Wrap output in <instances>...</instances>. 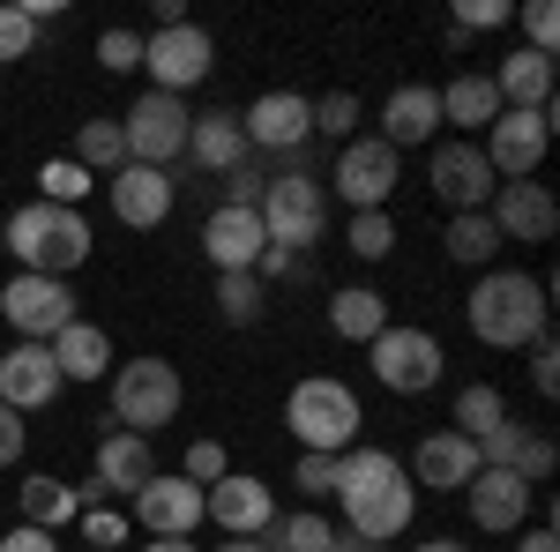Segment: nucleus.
Listing matches in <instances>:
<instances>
[{
    "label": "nucleus",
    "instance_id": "1",
    "mask_svg": "<svg viewBox=\"0 0 560 552\" xmlns=\"http://www.w3.org/2000/svg\"><path fill=\"white\" fill-rule=\"evenodd\" d=\"M337 508H345L351 538H366V545L382 552L388 538L411 530L419 485L404 478V463H396L388 448H345V456H337Z\"/></svg>",
    "mask_w": 560,
    "mask_h": 552
},
{
    "label": "nucleus",
    "instance_id": "2",
    "mask_svg": "<svg viewBox=\"0 0 560 552\" xmlns=\"http://www.w3.org/2000/svg\"><path fill=\"white\" fill-rule=\"evenodd\" d=\"M464 321H471L478 343L493 351H530L553 321V298H546V277H523V269H478L471 298H464Z\"/></svg>",
    "mask_w": 560,
    "mask_h": 552
},
{
    "label": "nucleus",
    "instance_id": "3",
    "mask_svg": "<svg viewBox=\"0 0 560 552\" xmlns=\"http://www.w3.org/2000/svg\"><path fill=\"white\" fill-rule=\"evenodd\" d=\"M8 255H15V269L23 277H68V269H83L90 261V224L83 210H60V202H23V210L8 216Z\"/></svg>",
    "mask_w": 560,
    "mask_h": 552
},
{
    "label": "nucleus",
    "instance_id": "4",
    "mask_svg": "<svg viewBox=\"0 0 560 552\" xmlns=\"http://www.w3.org/2000/svg\"><path fill=\"white\" fill-rule=\"evenodd\" d=\"M284 425L300 433V448H314V456H345V448H359L366 411H359V396H351L337 374H306V381L284 396Z\"/></svg>",
    "mask_w": 560,
    "mask_h": 552
},
{
    "label": "nucleus",
    "instance_id": "5",
    "mask_svg": "<svg viewBox=\"0 0 560 552\" xmlns=\"http://www.w3.org/2000/svg\"><path fill=\"white\" fill-rule=\"evenodd\" d=\"M179 403H187V381H179L173 359H128V366H113V419L120 433H165L179 419Z\"/></svg>",
    "mask_w": 560,
    "mask_h": 552
},
{
    "label": "nucleus",
    "instance_id": "6",
    "mask_svg": "<svg viewBox=\"0 0 560 552\" xmlns=\"http://www.w3.org/2000/svg\"><path fill=\"white\" fill-rule=\"evenodd\" d=\"M261 232H269V247H322V232H329V187L314 179L306 165H292L284 179H269V195H261Z\"/></svg>",
    "mask_w": 560,
    "mask_h": 552
},
{
    "label": "nucleus",
    "instance_id": "7",
    "mask_svg": "<svg viewBox=\"0 0 560 552\" xmlns=\"http://www.w3.org/2000/svg\"><path fill=\"white\" fill-rule=\"evenodd\" d=\"M187 97H165V90H142L128 113H120V142H128V165L173 172L179 150H187Z\"/></svg>",
    "mask_w": 560,
    "mask_h": 552
},
{
    "label": "nucleus",
    "instance_id": "8",
    "mask_svg": "<svg viewBox=\"0 0 560 552\" xmlns=\"http://www.w3.org/2000/svg\"><path fill=\"white\" fill-rule=\"evenodd\" d=\"M142 75H150V90H165V97H187L195 83L217 75V38L202 23H165V31L142 38Z\"/></svg>",
    "mask_w": 560,
    "mask_h": 552
},
{
    "label": "nucleus",
    "instance_id": "9",
    "mask_svg": "<svg viewBox=\"0 0 560 552\" xmlns=\"http://www.w3.org/2000/svg\"><path fill=\"white\" fill-rule=\"evenodd\" d=\"M366 366H374V381L388 396H427L441 381V343L427 329H411V321H388L382 337L366 343Z\"/></svg>",
    "mask_w": 560,
    "mask_h": 552
},
{
    "label": "nucleus",
    "instance_id": "10",
    "mask_svg": "<svg viewBox=\"0 0 560 552\" xmlns=\"http://www.w3.org/2000/svg\"><path fill=\"white\" fill-rule=\"evenodd\" d=\"M0 314H8V329L23 343H52L68 321H83L68 277H23V269H15V284L0 292Z\"/></svg>",
    "mask_w": 560,
    "mask_h": 552
},
{
    "label": "nucleus",
    "instance_id": "11",
    "mask_svg": "<svg viewBox=\"0 0 560 552\" xmlns=\"http://www.w3.org/2000/svg\"><path fill=\"white\" fill-rule=\"evenodd\" d=\"M396 179H404V157L388 150L382 134H351L345 150H337V195L359 210H388V195H396Z\"/></svg>",
    "mask_w": 560,
    "mask_h": 552
},
{
    "label": "nucleus",
    "instance_id": "12",
    "mask_svg": "<svg viewBox=\"0 0 560 552\" xmlns=\"http://www.w3.org/2000/svg\"><path fill=\"white\" fill-rule=\"evenodd\" d=\"M546 150H553V105H546V113L501 105V120L486 128V150H478V157L493 165V179H530Z\"/></svg>",
    "mask_w": 560,
    "mask_h": 552
},
{
    "label": "nucleus",
    "instance_id": "13",
    "mask_svg": "<svg viewBox=\"0 0 560 552\" xmlns=\"http://www.w3.org/2000/svg\"><path fill=\"white\" fill-rule=\"evenodd\" d=\"M240 128H247V150L300 157L306 134H314V97H300V90H261L255 105L240 113Z\"/></svg>",
    "mask_w": 560,
    "mask_h": 552
},
{
    "label": "nucleus",
    "instance_id": "14",
    "mask_svg": "<svg viewBox=\"0 0 560 552\" xmlns=\"http://www.w3.org/2000/svg\"><path fill=\"white\" fill-rule=\"evenodd\" d=\"M486 216H493V232L516 239V247H546V239L560 232V202L538 187V179H501L493 202H486Z\"/></svg>",
    "mask_w": 560,
    "mask_h": 552
},
{
    "label": "nucleus",
    "instance_id": "15",
    "mask_svg": "<svg viewBox=\"0 0 560 552\" xmlns=\"http://www.w3.org/2000/svg\"><path fill=\"white\" fill-rule=\"evenodd\" d=\"M202 522H217L224 538H261V530L277 522V493H269L261 478H240V470H224L210 493H202Z\"/></svg>",
    "mask_w": 560,
    "mask_h": 552
},
{
    "label": "nucleus",
    "instance_id": "16",
    "mask_svg": "<svg viewBox=\"0 0 560 552\" xmlns=\"http://www.w3.org/2000/svg\"><path fill=\"white\" fill-rule=\"evenodd\" d=\"M427 179H433V195L448 202V210L464 216V210H486L493 202V165L478 157V142H433V165H427Z\"/></svg>",
    "mask_w": 560,
    "mask_h": 552
},
{
    "label": "nucleus",
    "instance_id": "17",
    "mask_svg": "<svg viewBox=\"0 0 560 552\" xmlns=\"http://www.w3.org/2000/svg\"><path fill=\"white\" fill-rule=\"evenodd\" d=\"M150 478H158V456H150V441L113 425V433L97 441V463H90V493H97V501H135V493H142Z\"/></svg>",
    "mask_w": 560,
    "mask_h": 552
},
{
    "label": "nucleus",
    "instance_id": "18",
    "mask_svg": "<svg viewBox=\"0 0 560 552\" xmlns=\"http://www.w3.org/2000/svg\"><path fill=\"white\" fill-rule=\"evenodd\" d=\"M135 522H142L150 538H195V530H202V485L158 470V478L135 493Z\"/></svg>",
    "mask_w": 560,
    "mask_h": 552
},
{
    "label": "nucleus",
    "instance_id": "19",
    "mask_svg": "<svg viewBox=\"0 0 560 552\" xmlns=\"http://www.w3.org/2000/svg\"><path fill=\"white\" fill-rule=\"evenodd\" d=\"M60 388H68V381H60V366H52V343H15V351L0 359V403L23 411V419L45 411Z\"/></svg>",
    "mask_w": 560,
    "mask_h": 552
},
{
    "label": "nucleus",
    "instance_id": "20",
    "mask_svg": "<svg viewBox=\"0 0 560 552\" xmlns=\"http://www.w3.org/2000/svg\"><path fill=\"white\" fill-rule=\"evenodd\" d=\"M530 485H523L516 470H478L471 485H464V508H471L478 530H501V538H516L523 522H530Z\"/></svg>",
    "mask_w": 560,
    "mask_h": 552
},
{
    "label": "nucleus",
    "instance_id": "21",
    "mask_svg": "<svg viewBox=\"0 0 560 552\" xmlns=\"http://www.w3.org/2000/svg\"><path fill=\"white\" fill-rule=\"evenodd\" d=\"M179 202V179L173 172H150V165H120L113 172V216L135 224V232H158Z\"/></svg>",
    "mask_w": 560,
    "mask_h": 552
},
{
    "label": "nucleus",
    "instance_id": "22",
    "mask_svg": "<svg viewBox=\"0 0 560 552\" xmlns=\"http://www.w3.org/2000/svg\"><path fill=\"white\" fill-rule=\"evenodd\" d=\"M261 247H269V232H261V216H255V210H224V202L210 210V224H202V255H210L217 277H240V269H255Z\"/></svg>",
    "mask_w": 560,
    "mask_h": 552
},
{
    "label": "nucleus",
    "instance_id": "23",
    "mask_svg": "<svg viewBox=\"0 0 560 552\" xmlns=\"http://www.w3.org/2000/svg\"><path fill=\"white\" fill-rule=\"evenodd\" d=\"M179 157H195L202 172H217V179H224V172L247 165L255 150H247L240 113H224V105H217V113H195V120H187V150H179Z\"/></svg>",
    "mask_w": 560,
    "mask_h": 552
},
{
    "label": "nucleus",
    "instance_id": "24",
    "mask_svg": "<svg viewBox=\"0 0 560 552\" xmlns=\"http://www.w3.org/2000/svg\"><path fill=\"white\" fill-rule=\"evenodd\" d=\"M404 478H411V485H433V493H456V485L478 478V441H464L456 425H448V433H427Z\"/></svg>",
    "mask_w": 560,
    "mask_h": 552
},
{
    "label": "nucleus",
    "instance_id": "25",
    "mask_svg": "<svg viewBox=\"0 0 560 552\" xmlns=\"http://www.w3.org/2000/svg\"><path fill=\"white\" fill-rule=\"evenodd\" d=\"M441 134V97H433L427 83H404V90H388V105H382V142L404 157V150H419V142H433Z\"/></svg>",
    "mask_w": 560,
    "mask_h": 552
},
{
    "label": "nucleus",
    "instance_id": "26",
    "mask_svg": "<svg viewBox=\"0 0 560 552\" xmlns=\"http://www.w3.org/2000/svg\"><path fill=\"white\" fill-rule=\"evenodd\" d=\"M493 97H501V105H516V113H546V105H553V60H546V52H530V45L509 52V60L493 68Z\"/></svg>",
    "mask_w": 560,
    "mask_h": 552
},
{
    "label": "nucleus",
    "instance_id": "27",
    "mask_svg": "<svg viewBox=\"0 0 560 552\" xmlns=\"http://www.w3.org/2000/svg\"><path fill=\"white\" fill-rule=\"evenodd\" d=\"M52 366H60V381H105L113 374V337L97 321H68L52 337Z\"/></svg>",
    "mask_w": 560,
    "mask_h": 552
},
{
    "label": "nucleus",
    "instance_id": "28",
    "mask_svg": "<svg viewBox=\"0 0 560 552\" xmlns=\"http://www.w3.org/2000/svg\"><path fill=\"white\" fill-rule=\"evenodd\" d=\"M329 329L345 343H374L388 329V298L374 292V284H345V292L329 298Z\"/></svg>",
    "mask_w": 560,
    "mask_h": 552
},
{
    "label": "nucleus",
    "instance_id": "29",
    "mask_svg": "<svg viewBox=\"0 0 560 552\" xmlns=\"http://www.w3.org/2000/svg\"><path fill=\"white\" fill-rule=\"evenodd\" d=\"M15 501H23V522H31V530H68V522L83 515V493H75L68 478H45V470H38V478H23Z\"/></svg>",
    "mask_w": 560,
    "mask_h": 552
},
{
    "label": "nucleus",
    "instance_id": "30",
    "mask_svg": "<svg viewBox=\"0 0 560 552\" xmlns=\"http://www.w3.org/2000/svg\"><path fill=\"white\" fill-rule=\"evenodd\" d=\"M441 247H448V261H456V269H493L501 232H493V216H486V210H464V216H448Z\"/></svg>",
    "mask_w": 560,
    "mask_h": 552
},
{
    "label": "nucleus",
    "instance_id": "31",
    "mask_svg": "<svg viewBox=\"0 0 560 552\" xmlns=\"http://www.w3.org/2000/svg\"><path fill=\"white\" fill-rule=\"evenodd\" d=\"M433 97H441V120H456V128H493V120H501L493 75H456V83L433 90Z\"/></svg>",
    "mask_w": 560,
    "mask_h": 552
},
{
    "label": "nucleus",
    "instance_id": "32",
    "mask_svg": "<svg viewBox=\"0 0 560 552\" xmlns=\"http://www.w3.org/2000/svg\"><path fill=\"white\" fill-rule=\"evenodd\" d=\"M329 538H337V522H329V515H314V508L277 515V522L261 530V545H269V552H329Z\"/></svg>",
    "mask_w": 560,
    "mask_h": 552
},
{
    "label": "nucleus",
    "instance_id": "33",
    "mask_svg": "<svg viewBox=\"0 0 560 552\" xmlns=\"http://www.w3.org/2000/svg\"><path fill=\"white\" fill-rule=\"evenodd\" d=\"M68 157H75V165H83L90 179H97V172H120V165H128L120 120H83V128H75V150H68Z\"/></svg>",
    "mask_w": 560,
    "mask_h": 552
},
{
    "label": "nucleus",
    "instance_id": "34",
    "mask_svg": "<svg viewBox=\"0 0 560 552\" xmlns=\"http://www.w3.org/2000/svg\"><path fill=\"white\" fill-rule=\"evenodd\" d=\"M501 419H509V403H501V388H493V381L456 388V433H464V441H486Z\"/></svg>",
    "mask_w": 560,
    "mask_h": 552
},
{
    "label": "nucleus",
    "instance_id": "35",
    "mask_svg": "<svg viewBox=\"0 0 560 552\" xmlns=\"http://www.w3.org/2000/svg\"><path fill=\"white\" fill-rule=\"evenodd\" d=\"M261 298H269V284H261L255 269H240V277H217V321L247 329V321H261Z\"/></svg>",
    "mask_w": 560,
    "mask_h": 552
},
{
    "label": "nucleus",
    "instance_id": "36",
    "mask_svg": "<svg viewBox=\"0 0 560 552\" xmlns=\"http://www.w3.org/2000/svg\"><path fill=\"white\" fill-rule=\"evenodd\" d=\"M90 187H97V179H90V172L75 165V157H52V165L38 172V202H60V210H75Z\"/></svg>",
    "mask_w": 560,
    "mask_h": 552
},
{
    "label": "nucleus",
    "instance_id": "37",
    "mask_svg": "<svg viewBox=\"0 0 560 552\" xmlns=\"http://www.w3.org/2000/svg\"><path fill=\"white\" fill-rule=\"evenodd\" d=\"M366 120V105L351 97V90H329V97H314V134H329V142H351Z\"/></svg>",
    "mask_w": 560,
    "mask_h": 552
},
{
    "label": "nucleus",
    "instance_id": "38",
    "mask_svg": "<svg viewBox=\"0 0 560 552\" xmlns=\"http://www.w3.org/2000/svg\"><path fill=\"white\" fill-rule=\"evenodd\" d=\"M345 247L359 261H382L388 247H396V224H388V210H359L351 216V232H345Z\"/></svg>",
    "mask_w": 560,
    "mask_h": 552
},
{
    "label": "nucleus",
    "instance_id": "39",
    "mask_svg": "<svg viewBox=\"0 0 560 552\" xmlns=\"http://www.w3.org/2000/svg\"><path fill=\"white\" fill-rule=\"evenodd\" d=\"M523 478V485H530V493H538V485H546V478H553L560 470V448L553 441H546V433H530V425H523V448H516V463H509Z\"/></svg>",
    "mask_w": 560,
    "mask_h": 552
},
{
    "label": "nucleus",
    "instance_id": "40",
    "mask_svg": "<svg viewBox=\"0 0 560 552\" xmlns=\"http://www.w3.org/2000/svg\"><path fill=\"white\" fill-rule=\"evenodd\" d=\"M38 52V23L23 15V0H0V60H31Z\"/></svg>",
    "mask_w": 560,
    "mask_h": 552
},
{
    "label": "nucleus",
    "instance_id": "41",
    "mask_svg": "<svg viewBox=\"0 0 560 552\" xmlns=\"http://www.w3.org/2000/svg\"><path fill=\"white\" fill-rule=\"evenodd\" d=\"M224 470H232V456H224V441H195V448L179 456V478H187V485H202V493H210V485L224 478Z\"/></svg>",
    "mask_w": 560,
    "mask_h": 552
},
{
    "label": "nucleus",
    "instance_id": "42",
    "mask_svg": "<svg viewBox=\"0 0 560 552\" xmlns=\"http://www.w3.org/2000/svg\"><path fill=\"white\" fill-rule=\"evenodd\" d=\"M269 179H277V172H261L255 157H247L240 172H224V210H261V195H269Z\"/></svg>",
    "mask_w": 560,
    "mask_h": 552
},
{
    "label": "nucleus",
    "instance_id": "43",
    "mask_svg": "<svg viewBox=\"0 0 560 552\" xmlns=\"http://www.w3.org/2000/svg\"><path fill=\"white\" fill-rule=\"evenodd\" d=\"M501 23H516V0H456V38L464 31H501Z\"/></svg>",
    "mask_w": 560,
    "mask_h": 552
},
{
    "label": "nucleus",
    "instance_id": "44",
    "mask_svg": "<svg viewBox=\"0 0 560 552\" xmlns=\"http://www.w3.org/2000/svg\"><path fill=\"white\" fill-rule=\"evenodd\" d=\"M292 485H300L306 501H329V493H337V456H314V448H300V463H292Z\"/></svg>",
    "mask_w": 560,
    "mask_h": 552
},
{
    "label": "nucleus",
    "instance_id": "45",
    "mask_svg": "<svg viewBox=\"0 0 560 552\" xmlns=\"http://www.w3.org/2000/svg\"><path fill=\"white\" fill-rule=\"evenodd\" d=\"M97 68H105V75L142 68V38H135V31H105V38H97Z\"/></svg>",
    "mask_w": 560,
    "mask_h": 552
},
{
    "label": "nucleus",
    "instance_id": "46",
    "mask_svg": "<svg viewBox=\"0 0 560 552\" xmlns=\"http://www.w3.org/2000/svg\"><path fill=\"white\" fill-rule=\"evenodd\" d=\"M523 38H530V52H546V60H553V38H560L553 0H523Z\"/></svg>",
    "mask_w": 560,
    "mask_h": 552
},
{
    "label": "nucleus",
    "instance_id": "47",
    "mask_svg": "<svg viewBox=\"0 0 560 552\" xmlns=\"http://www.w3.org/2000/svg\"><path fill=\"white\" fill-rule=\"evenodd\" d=\"M83 522V538H90V552H113L120 538H128V515H113V508H83L75 515Z\"/></svg>",
    "mask_w": 560,
    "mask_h": 552
},
{
    "label": "nucleus",
    "instance_id": "48",
    "mask_svg": "<svg viewBox=\"0 0 560 552\" xmlns=\"http://www.w3.org/2000/svg\"><path fill=\"white\" fill-rule=\"evenodd\" d=\"M530 388H538L546 403L560 396V343H553V337H538V343H530Z\"/></svg>",
    "mask_w": 560,
    "mask_h": 552
},
{
    "label": "nucleus",
    "instance_id": "49",
    "mask_svg": "<svg viewBox=\"0 0 560 552\" xmlns=\"http://www.w3.org/2000/svg\"><path fill=\"white\" fill-rule=\"evenodd\" d=\"M255 277H261V284H277V277H306V255H292V247H261Z\"/></svg>",
    "mask_w": 560,
    "mask_h": 552
},
{
    "label": "nucleus",
    "instance_id": "50",
    "mask_svg": "<svg viewBox=\"0 0 560 552\" xmlns=\"http://www.w3.org/2000/svg\"><path fill=\"white\" fill-rule=\"evenodd\" d=\"M8 463H23V411L0 403V470H8Z\"/></svg>",
    "mask_w": 560,
    "mask_h": 552
},
{
    "label": "nucleus",
    "instance_id": "51",
    "mask_svg": "<svg viewBox=\"0 0 560 552\" xmlns=\"http://www.w3.org/2000/svg\"><path fill=\"white\" fill-rule=\"evenodd\" d=\"M0 552H60V545H52V530H31V522H15V530L0 538Z\"/></svg>",
    "mask_w": 560,
    "mask_h": 552
},
{
    "label": "nucleus",
    "instance_id": "52",
    "mask_svg": "<svg viewBox=\"0 0 560 552\" xmlns=\"http://www.w3.org/2000/svg\"><path fill=\"white\" fill-rule=\"evenodd\" d=\"M516 552H560L553 545V522H523V530H516Z\"/></svg>",
    "mask_w": 560,
    "mask_h": 552
},
{
    "label": "nucleus",
    "instance_id": "53",
    "mask_svg": "<svg viewBox=\"0 0 560 552\" xmlns=\"http://www.w3.org/2000/svg\"><path fill=\"white\" fill-rule=\"evenodd\" d=\"M142 552H195V538H150Z\"/></svg>",
    "mask_w": 560,
    "mask_h": 552
},
{
    "label": "nucleus",
    "instance_id": "54",
    "mask_svg": "<svg viewBox=\"0 0 560 552\" xmlns=\"http://www.w3.org/2000/svg\"><path fill=\"white\" fill-rule=\"evenodd\" d=\"M411 552H471V545H456V538H419Z\"/></svg>",
    "mask_w": 560,
    "mask_h": 552
},
{
    "label": "nucleus",
    "instance_id": "55",
    "mask_svg": "<svg viewBox=\"0 0 560 552\" xmlns=\"http://www.w3.org/2000/svg\"><path fill=\"white\" fill-rule=\"evenodd\" d=\"M329 552H374V545H366V538H351V530H345V538H329Z\"/></svg>",
    "mask_w": 560,
    "mask_h": 552
},
{
    "label": "nucleus",
    "instance_id": "56",
    "mask_svg": "<svg viewBox=\"0 0 560 552\" xmlns=\"http://www.w3.org/2000/svg\"><path fill=\"white\" fill-rule=\"evenodd\" d=\"M217 552H269V545H261V538H224Z\"/></svg>",
    "mask_w": 560,
    "mask_h": 552
}]
</instances>
